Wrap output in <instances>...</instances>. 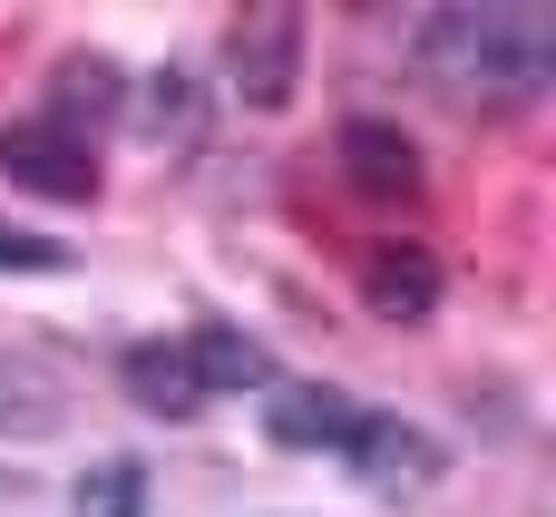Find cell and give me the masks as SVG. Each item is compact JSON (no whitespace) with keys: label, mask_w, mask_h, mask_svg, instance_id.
<instances>
[{"label":"cell","mask_w":556,"mask_h":517,"mask_svg":"<svg viewBox=\"0 0 556 517\" xmlns=\"http://www.w3.org/2000/svg\"><path fill=\"white\" fill-rule=\"evenodd\" d=\"M59 420H68L59 371H39L29 352H0V440H49Z\"/></svg>","instance_id":"7"},{"label":"cell","mask_w":556,"mask_h":517,"mask_svg":"<svg viewBox=\"0 0 556 517\" xmlns=\"http://www.w3.org/2000/svg\"><path fill=\"white\" fill-rule=\"evenodd\" d=\"M342 166H352V186H362L371 205H401V196L420 186L410 137H401V127H381V117H352V127H342Z\"/></svg>","instance_id":"5"},{"label":"cell","mask_w":556,"mask_h":517,"mask_svg":"<svg viewBox=\"0 0 556 517\" xmlns=\"http://www.w3.org/2000/svg\"><path fill=\"white\" fill-rule=\"evenodd\" d=\"M117 381H127V401L137 411H156V420H186L205 391H195V371H186V342H137L127 362H117Z\"/></svg>","instance_id":"8"},{"label":"cell","mask_w":556,"mask_h":517,"mask_svg":"<svg viewBox=\"0 0 556 517\" xmlns=\"http://www.w3.org/2000/svg\"><path fill=\"white\" fill-rule=\"evenodd\" d=\"M78 517H147V469L137 459H98L78 479Z\"/></svg>","instance_id":"11"},{"label":"cell","mask_w":556,"mask_h":517,"mask_svg":"<svg viewBox=\"0 0 556 517\" xmlns=\"http://www.w3.org/2000/svg\"><path fill=\"white\" fill-rule=\"evenodd\" d=\"M0 176L29 186V196H49V205H88V196H98L88 127H68V117H20V127H0Z\"/></svg>","instance_id":"2"},{"label":"cell","mask_w":556,"mask_h":517,"mask_svg":"<svg viewBox=\"0 0 556 517\" xmlns=\"http://www.w3.org/2000/svg\"><path fill=\"white\" fill-rule=\"evenodd\" d=\"M362 274H371V313H391V323H420V313L440 303V264H430L420 244H381Z\"/></svg>","instance_id":"9"},{"label":"cell","mask_w":556,"mask_h":517,"mask_svg":"<svg viewBox=\"0 0 556 517\" xmlns=\"http://www.w3.org/2000/svg\"><path fill=\"white\" fill-rule=\"evenodd\" d=\"M186 371H195V391H264V381H274L264 342H254V332H225V323H205V332L186 342Z\"/></svg>","instance_id":"10"},{"label":"cell","mask_w":556,"mask_h":517,"mask_svg":"<svg viewBox=\"0 0 556 517\" xmlns=\"http://www.w3.org/2000/svg\"><path fill=\"white\" fill-rule=\"evenodd\" d=\"M420 68L459 108H518L556 68V20L547 10H430L420 20Z\"/></svg>","instance_id":"1"},{"label":"cell","mask_w":556,"mask_h":517,"mask_svg":"<svg viewBox=\"0 0 556 517\" xmlns=\"http://www.w3.org/2000/svg\"><path fill=\"white\" fill-rule=\"evenodd\" d=\"M352 430H362V411L332 391V381H264V440L274 450H303V459H342L352 450Z\"/></svg>","instance_id":"4"},{"label":"cell","mask_w":556,"mask_h":517,"mask_svg":"<svg viewBox=\"0 0 556 517\" xmlns=\"http://www.w3.org/2000/svg\"><path fill=\"white\" fill-rule=\"evenodd\" d=\"M342 459H352L371 489H430V469H440L420 430H401V420H371V411H362V430H352V450H342Z\"/></svg>","instance_id":"6"},{"label":"cell","mask_w":556,"mask_h":517,"mask_svg":"<svg viewBox=\"0 0 556 517\" xmlns=\"http://www.w3.org/2000/svg\"><path fill=\"white\" fill-rule=\"evenodd\" d=\"M68 244L59 235H29V225H0V274H59Z\"/></svg>","instance_id":"12"},{"label":"cell","mask_w":556,"mask_h":517,"mask_svg":"<svg viewBox=\"0 0 556 517\" xmlns=\"http://www.w3.org/2000/svg\"><path fill=\"white\" fill-rule=\"evenodd\" d=\"M225 59H235L244 108H283L293 98V68H303V10H244L235 39H225Z\"/></svg>","instance_id":"3"}]
</instances>
